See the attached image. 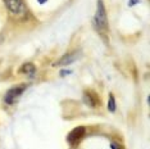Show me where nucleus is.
I'll return each mask as SVG.
<instances>
[{"instance_id":"1","label":"nucleus","mask_w":150,"mask_h":149,"mask_svg":"<svg viewBox=\"0 0 150 149\" xmlns=\"http://www.w3.org/2000/svg\"><path fill=\"white\" fill-rule=\"evenodd\" d=\"M94 22H95V26L99 28V31L108 28L107 13H105V8L101 0H98V6H96V13H95Z\"/></svg>"},{"instance_id":"2","label":"nucleus","mask_w":150,"mask_h":149,"mask_svg":"<svg viewBox=\"0 0 150 149\" xmlns=\"http://www.w3.org/2000/svg\"><path fill=\"white\" fill-rule=\"evenodd\" d=\"M26 90V85H21V86H16V87H12L11 90L6 93L5 95V101L8 104H14L18 98L22 95V93Z\"/></svg>"},{"instance_id":"3","label":"nucleus","mask_w":150,"mask_h":149,"mask_svg":"<svg viewBox=\"0 0 150 149\" xmlns=\"http://www.w3.org/2000/svg\"><path fill=\"white\" fill-rule=\"evenodd\" d=\"M6 8L11 11L13 14H22L25 13V4L23 0H4Z\"/></svg>"},{"instance_id":"4","label":"nucleus","mask_w":150,"mask_h":149,"mask_svg":"<svg viewBox=\"0 0 150 149\" xmlns=\"http://www.w3.org/2000/svg\"><path fill=\"white\" fill-rule=\"evenodd\" d=\"M83 135H85V127L83 126H78L76 128H73V130L68 134L67 140H68V143L69 144L76 145L77 143H80L81 141V139L83 138Z\"/></svg>"},{"instance_id":"5","label":"nucleus","mask_w":150,"mask_h":149,"mask_svg":"<svg viewBox=\"0 0 150 149\" xmlns=\"http://www.w3.org/2000/svg\"><path fill=\"white\" fill-rule=\"evenodd\" d=\"M83 101L88 107L95 108V107H98V104H99V98L96 96V94H95L94 91L86 90L83 93Z\"/></svg>"},{"instance_id":"6","label":"nucleus","mask_w":150,"mask_h":149,"mask_svg":"<svg viewBox=\"0 0 150 149\" xmlns=\"http://www.w3.org/2000/svg\"><path fill=\"white\" fill-rule=\"evenodd\" d=\"M78 58V53H71V54H66L63 58H60L54 66H68V64L73 63L74 60Z\"/></svg>"},{"instance_id":"7","label":"nucleus","mask_w":150,"mask_h":149,"mask_svg":"<svg viewBox=\"0 0 150 149\" xmlns=\"http://www.w3.org/2000/svg\"><path fill=\"white\" fill-rule=\"evenodd\" d=\"M21 72H23V73H26V74H30V76H33L35 74V72H36V68H35V66H33L32 63H26L25 66L21 68Z\"/></svg>"},{"instance_id":"8","label":"nucleus","mask_w":150,"mask_h":149,"mask_svg":"<svg viewBox=\"0 0 150 149\" xmlns=\"http://www.w3.org/2000/svg\"><path fill=\"white\" fill-rule=\"evenodd\" d=\"M108 111L109 112H115V100H114L113 94H109V98H108Z\"/></svg>"},{"instance_id":"9","label":"nucleus","mask_w":150,"mask_h":149,"mask_svg":"<svg viewBox=\"0 0 150 149\" xmlns=\"http://www.w3.org/2000/svg\"><path fill=\"white\" fill-rule=\"evenodd\" d=\"M137 1H139V0H129L128 5H129V6H134L135 4H137Z\"/></svg>"},{"instance_id":"10","label":"nucleus","mask_w":150,"mask_h":149,"mask_svg":"<svg viewBox=\"0 0 150 149\" xmlns=\"http://www.w3.org/2000/svg\"><path fill=\"white\" fill-rule=\"evenodd\" d=\"M37 1H39V3H40V4H44V3H46V1H47V0H37Z\"/></svg>"}]
</instances>
